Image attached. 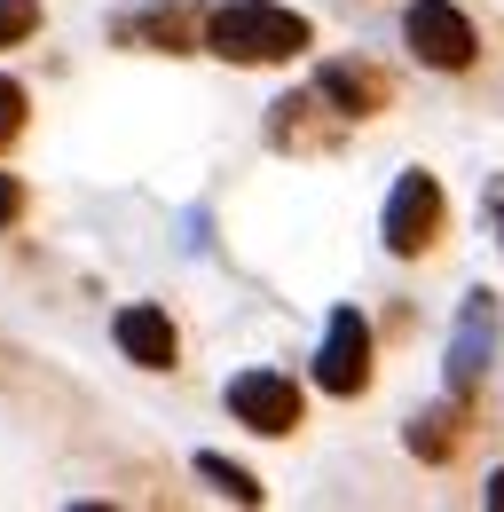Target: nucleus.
<instances>
[{"mask_svg": "<svg viewBox=\"0 0 504 512\" xmlns=\"http://www.w3.org/2000/svg\"><path fill=\"white\" fill-rule=\"evenodd\" d=\"M315 24L300 8H276V0H221V8H205V48L221 56V64H292V56H308Z\"/></svg>", "mask_w": 504, "mask_h": 512, "instance_id": "nucleus-1", "label": "nucleus"}, {"mask_svg": "<svg viewBox=\"0 0 504 512\" xmlns=\"http://www.w3.org/2000/svg\"><path fill=\"white\" fill-rule=\"evenodd\" d=\"M441 221H449V197L426 166H410L394 190H386V213H378V237H386V253L394 260H418L441 245Z\"/></svg>", "mask_w": 504, "mask_h": 512, "instance_id": "nucleus-2", "label": "nucleus"}, {"mask_svg": "<svg viewBox=\"0 0 504 512\" xmlns=\"http://www.w3.org/2000/svg\"><path fill=\"white\" fill-rule=\"evenodd\" d=\"M402 40H410V56L426 71H473V56H481V32H473V16L457 0H410L402 8Z\"/></svg>", "mask_w": 504, "mask_h": 512, "instance_id": "nucleus-3", "label": "nucleus"}, {"mask_svg": "<svg viewBox=\"0 0 504 512\" xmlns=\"http://www.w3.org/2000/svg\"><path fill=\"white\" fill-rule=\"evenodd\" d=\"M229 418L252 426V434H268V442H284V434H300V418H308V402H300V386L284 379V371H237L229 379Z\"/></svg>", "mask_w": 504, "mask_h": 512, "instance_id": "nucleus-4", "label": "nucleus"}, {"mask_svg": "<svg viewBox=\"0 0 504 512\" xmlns=\"http://www.w3.org/2000/svg\"><path fill=\"white\" fill-rule=\"evenodd\" d=\"M315 386H323V394H339V402H355V394L371 386V323L355 316V308H331V323H323Z\"/></svg>", "mask_w": 504, "mask_h": 512, "instance_id": "nucleus-5", "label": "nucleus"}, {"mask_svg": "<svg viewBox=\"0 0 504 512\" xmlns=\"http://www.w3.org/2000/svg\"><path fill=\"white\" fill-rule=\"evenodd\" d=\"M497 292H465V308H457V331H449V394H473L481 371H489V355H497Z\"/></svg>", "mask_w": 504, "mask_h": 512, "instance_id": "nucleus-6", "label": "nucleus"}, {"mask_svg": "<svg viewBox=\"0 0 504 512\" xmlns=\"http://www.w3.org/2000/svg\"><path fill=\"white\" fill-rule=\"evenodd\" d=\"M315 95L331 103V119H378L386 103H394V79L378 64H355V56H339V64L315 71Z\"/></svg>", "mask_w": 504, "mask_h": 512, "instance_id": "nucleus-7", "label": "nucleus"}, {"mask_svg": "<svg viewBox=\"0 0 504 512\" xmlns=\"http://www.w3.org/2000/svg\"><path fill=\"white\" fill-rule=\"evenodd\" d=\"M197 32H205V16L182 8V0H150V8L119 16V40H126V48H158V56H189V48H205Z\"/></svg>", "mask_w": 504, "mask_h": 512, "instance_id": "nucleus-8", "label": "nucleus"}, {"mask_svg": "<svg viewBox=\"0 0 504 512\" xmlns=\"http://www.w3.org/2000/svg\"><path fill=\"white\" fill-rule=\"evenodd\" d=\"M111 339H119V355L134 363V371H174V355H182V331H174V316L166 308H119V323H111Z\"/></svg>", "mask_w": 504, "mask_h": 512, "instance_id": "nucleus-9", "label": "nucleus"}, {"mask_svg": "<svg viewBox=\"0 0 504 512\" xmlns=\"http://www.w3.org/2000/svg\"><path fill=\"white\" fill-rule=\"evenodd\" d=\"M402 442H410L418 465H449V457L465 449V394H449V402H434V410H418Z\"/></svg>", "mask_w": 504, "mask_h": 512, "instance_id": "nucleus-10", "label": "nucleus"}, {"mask_svg": "<svg viewBox=\"0 0 504 512\" xmlns=\"http://www.w3.org/2000/svg\"><path fill=\"white\" fill-rule=\"evenodd\" d=\"M197 481H205V489H221V497H229V505H260V497H268V489H260V481H252L245 465H229V457H221V449H205V457H197Z\"/></svg>", "mask_w": 504, "mask_h": 512, "instance_id": "nucleus-11", "label": "nucleus"}, {"mask_svg": "<svg viewBox=\"0 0 504 512\" xmlns=\"http://www.w3.org/2000/svg\"><path fill=\"white\" fill-rule=\"evenodd\" d=\"M40 32V0H0V48H24Z\"/></svg>", "mask_w": 504, "mask_h": 512, "instance_id": "nucleus-12", "label": "nucleus"}, {"mask_svg": "<svg viewBox=\"0 0 504 512\" xmlns=\"http://www.w3.org/2000/svg\"><path fill=\"white\" fill-rule=\"evenodd\" d=\"M24 103H32V95H24L16 79H0V150H16V134H24Z\"/></svg>", "mask_w": 504, "mask_h": 512, "instance_id": "nucleus-13", "label": "nucleus"}, {"mask_svg": "<svg viewBox=\"0 0 504 512\" xmlns=\"http://www.w3.org/2000/svg\"><path fill=\"white\" fill-rule=\"evenodd\" d=\"M16 221H24V182L0 174V229H16Z\"/></svg>", "mask_w": 504, "mask_h": 512, "instance_id": "nucleus-14", "label": "nucleus"}, {"mask_svg": "<svg viewBox=\"0 0 504 512\" xmlns=\"http://www.w3.org/2000/svg\"><path fill=\"white\" fill-rule=\"evenodd\" d=\"M481 497H489V512H504V465L489 473V489H481Z\"/></svg>", "mask_w": 504, "mask_h": 512, "instance_id": "nucleus-15", "label": "nucleus"}, {"mask_svg": "<svg viewBox=\"0 0 504 512\" xmlns=\"http://www.w3.org/2000/svg\"><path fill=\"white\" fill-rule=\"evenodd\" d=\"M489 229H497V245H504V197H489Z\"/></svg>", "mask_w": 504, "mask_h": 512, "instance_id": "nucleus-16", "label": "nucleus"}]
</instances>
